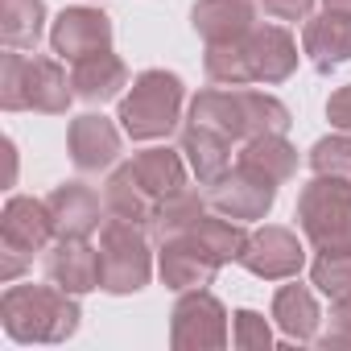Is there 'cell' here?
Returning <instances> with one entry per match:
<instances>
[{
  "label": "cell",
  "mask_w": 351,
  "mask_h": 351,
  "mask_svg": "<svg viewBox=\"0 0 351 351\" xmlns=\"http://www.w3.org/2000/svg\"><path fill=\"white\" fill-rule=\"evenodd\" d=\"M75 293L50 285H9L0 298V322L17 343H62L79 330Z\"/></svg>",
  "instance_id": "obj_1"
},
{
  "label": "cell",
  "mask_w": 351,
  "mask_h": 351,
  "mask_svg": "<svg viewBox=\"0 0 351 351\" xmlns=\"http://www.w3.org/2000/svg\"><path fill=\"white\" fill-rule=\"evenodd\" d=\"M75 99V87L58 58H25L21 50H9L0 58V108L5 112H46L62 116Z\"/></svg>",
  "instance_id": "obj_2"
},
{
  "label": "cell",
  "mask_w": 351,
  "mask_h": 351,
  "mask_svg": "<svg viewBox=\"0 0 351 351\" xmlns=\"http://www.w3.org/2000/svg\"><path fill=\"white\" fill-rule=\"evenodd\" d=\"M182 112V79L169 71H145L132 79V91L120 99V128L132 141L169 136Z\"/></svg>",
  "instance_id": "obj_3"
},
{
  "label": "cell",
  "mask_w": 351,
  "mask_h": 351,
  "mask_svg": "<svg viewBox=\"0 0 351 351\" xmlns=\"http://www.w3.org/2000/svg\"><path fill=\"white\" fill-rule=\"evenodd\" d=\"M298 223L314 252H351V182L314 173L298 195Z\"/></svg>",
  "instance_id": "obj_4"
},
{
  "label": "cell",
  "mask_w": 351,
  "mask_h": 351,
  "mask_svg": "<svg viewBox=\"0 0 351 351\" xmlns=\"http://www.w3.org/2000/svg\"><path fill=\"white\" fill-rule=\"evenodd\" d=\"M153 277V252L141 223L108 219L99 228V289L108 293H136Z\"/></svg>",
  "instance_id": "obj_5"
},
{
  "label": "cell",
  "mask_w": 351,
  "mask_h": 351,
  "mask_svg": "<svg viewBox=\"0 0 351 351\" xmlns=\"http://www.w3.org/2000/svg\"><path fill=\"white\" fill-rule=\"evenodd\" d=\"M169 343L178 351H219L228 347V310L215 293L191 289L169 314Z\"/></svg>",
  "instance_id": "obj_6"
},
{
  "label": "cell",
  "mask_w": 351,
  "mask_h": 351,
  "mask_svg": "<svg viewBox=\"0 0 351 351\" xmlns=\"http://www.w3.org/2000/svg\"><path fill=\"white\" fill-rule=\"evenodd\" d=\"M50 240H58L50 203L29 199V195H13L5 203V211H0V248L34 261L38 252L50 248Z\"/></svg>",
  "instance_id": "obj_7"
},
{
  "label": "cell",
  "mask_w": 351,
  "mask_h": 351,
  "mask_svg": "<svg viewBox=\"0 0 351 351\" xmlns=\"http://www.w3.org/2000/svg\"><path fill=\"white\" fill-rule=\"evenodd\" d=\"M211 207L228 219H265L277 203V182L265 178V173L248 169V165H236L228 169L219 182H211Z\"/></svg>",
  "instance_id": "obj_8"
},
{
  "label": "cell",
  "mask_w": 351,
  "mask_h": 351,
  "mask_svg": "<svg viewBox=\"0 0 351 351\" xmlns=\"http://www.w3.org/2000/svg\"><path fill=\"white\" fill-rule=\"evenodd\" d=\"M240 265H244L252 277H261V281H285V277H298V273H302L306 248H302V240H298L289 228L265 223L261 232L248 236V248H244Z\"/></svg>",
  "instance_id": "obj_9"
},
{
  "label": "cell",
  "mask_w": 351,
  "mask_h": 351,
  "mask_svg": "<svg viewBox=\"0 0 351 351\" xmlns=\"http://www.w3.org/2000/svg\"><path fill=\"white\" fill-rule=\"evenodd\" d=\"M157 273L165 281V289L173 293H191V289H207L219 273V261L211 252H203L191 236H169L161 240V256H157Z\"/></svg>",
  "instance_id": "obj_10"
},
{
  "label": "cell",
  "mask_w": 351,
  "mask_h": 351,
  "mask_svg": "<svg viewBox=\"0 0 351 351\" xmlns=\"http://www.w3.org/2000/svg\"><path fill=\"white\" fill-rule=\"evenodd\" d=\"M50 50L66 62L112 50V21L99 9H62L50 29Z\"/></svg>",
  "instance_id": "obj_11"
},
{
  "label": "cell",
  "mask_w": 351,
  "mask_h": 351,
  "mask_svg": "<svg viewBox=\"0 0 351 351\" xmlns=\"http://www.w3.org/2000/svg\"><path fill=\"white\" fill-rule=\"evenodd\" d=\"M66 149H71V161H75L83 173L108 169V165L120 157V128H116L108 116H95V112H87V116L71 120Z\"/></svg>",
  "instance_id": "obj_12"
},
{
  "label": "cell",
  "mask_w": 351,
  "mask_h": 351,
  "mask_svg": "<svg viewBox=\"0 0 351 351\" xmlns=\"http://www.w3.org/2000/svg\"><path fill=\"white\" fill-rule=\"evenodd\" d=\"M244 42H248V62H252V79L256 83L273 87V83H285L298 71V46H293L289 29L256 25Z\"/></svg>",
  "instance_id": "obj_13"
},
{
  "label": "cell",
  "mask_w": 351,
  "mask_h": 351,
  "mask_svg": "<svg viewBox=\"0 0 351 351\" xmlns=\"http://www.w3.org/2000/svg\"><path fill=\"white\" fill-rule=\"evenodd\" d=\"M46 277L75 298L99 289V248H91L87 240H58L46 256Z\"/></svg>",
  "instance_id": "obj_14"
},
{
  "label": "cell",
  "mask_w": 351,
  "mask_h": 351,
  "mask_svg": "<svg viewBox=\"0 0 351 351\" xmlns=\"http://www.w3.org/2000/svg\"><path fill=\"white\" fill-rule=\"evenodd\" d=\"M58 240H91L99 232V195L83 182H62L50 199Z\"/></svg>",
  "instance_id": "obj_15"
},
{
  "label": "cell",
  "mask_w": 351,
  "mask_h": 351,
  "mask_svg": "<svg viewBox=\"0 0 351 351\" xmlns=\"http://www.w3.org/2000/svg\"><path fill=\"white\" fill-rule=\"evenodd\" d=\"M302 50L310 54V62L318 71H335L343 62H351V13H318L306 21V34H302Z\"/></svg>",
  "instance_id": "obj_16"
},
{
  "label": "cell",
  "mask_w": 351,
  "mask_h": 351,
  "mask_svg": "<svg viewBox=\"0 0 351 351\" xmlns=\"http://www.w3.org/2000/svg\"><path fill=\"white\" fill-rule=\"evenodd\" d=\"M191 25L203 42H236L256 29V5L252 0H199Z\"/></svg>",
  "instance_id": "obj_17"
},
{
  "label": "cell",
  "mask_w": 351,
  "mask_h": 351,
  "mask_svg": "<svg viewBox=\"0 0 351 351\" xmlns=\"http://www.w3.org/2000/svg\"><path fill=\"white\" fill-rule=\"evenodd\" d=\"M104 207L112 219H128V223H141V228H153V215H157V199L149 195V186L136 178L132 161H124L120 169H112V178L104 186Z\"/></svg>",
  "instance_id": "obj_18"
},
{
  "label": "cell",
  "mask_w": 351,
  "mask_h": 351,
  "mask_svg": "<svg viewBox=\"0 0 351 351\" xmlns=\"http://www.w3.org/2000/svg\"><path fill=\"white\" fill-rule=\"evenodd\" d=\"M182 153H186L195 178H199L203 186L219 182L223 173L232 169V136H223V132H215V128H207V124H195V120H191V124L182 128Z\"/></svg>",
  "instance_id": "obj_19"
},
{
  "label": "cell",
  "mask_w": 351,
  "mask_h": 351,
  "mask_svg": "<svg viewBox=\"0 0 351 351\" xmlns=\"http://www.w3.org/2000/svg\"><path fill=\"white\" fill-rule=\"evenodd\" d=\"M71 87H75V95L87 99V104L116 99L120 87H128V66H124L112 50L87 54V58L75 62V71H71Z\"/></svg>",
  "instance_id": "obj_20"
},
{
  "label": "cell",
  "mask_w": 351,
  "mask_h": 351,
  "mask_svg": "<svg viewBox=\"0 0 351 351\" xmlns=\"http://www.w3.org/2000/svg\"><path fill=\"white\" fill-rule=\"evenodd\" d=\"M273 322L281 326V335L289 343H310L318 335V322H322L314 293L306 285H281L273 298Z\"/></svg>",
  "instance_id": "obj_21"
},
{
  "label": "cell",
  "mask_w": 351,
  "mask_h": 351,
  "mask_svg": "<svg viewBox=\"0 0 351 351\" xmlns=\"http://www.w3.org/2000/svg\"><path fill=\"white\" fill-rule=\"evenodd\" d=\"M240 165L265 173V178H273V182L281 186V182H289L293 173H298V149L285 141V132L252 136V141H244V149H240Z\"/></svg>",
  "instance_id": "obj_22"
},
{
  "label": "cell",
  "mask_w": 351,
  "mask_h": 351,
  "mask_svg": "<svg viewBox=\"0 0 351 351\" xmlns=\"http://www.w3.org/2000/svg\"><path fill=\"white\" fill-rule=\"evenodd\" d=\"M132 169H136V178L149 186L153 199H165L173 191H182L186 186V165H182V149L173 153V149H141L132 157Z\"/></svg>",
  "instance_id": "obj_23"
},
{
  "label": "cell",
  "mask_w": 351,
  "mask_h": 351,
  "mask_svg": "<svg viewBox=\"0 0 351 351\" xmlns=\"http://www.w3.org/2000/svg\"><path fill=\"white\" fill-rule=\"evenodd\" d=\"M46 21V0H0V42L9 50H34Z\"/></svg>",
  "instance_id": "obj_24"
},
{
  "label": "cell",
  "mask_w": 351,
  "mask_h": 351,
  "mask_svg": "<svg viewBox=\"0 0 351 351\" xmlns=\"http://www.w3.org/2000/svg\"><path fill=\"white\" fill-rule=\"evenodd\" d=\"M191 120L195 124H207V128H215V132H223L232 141H244V112H240L236 87L232 91H219V87L199 91L191 99Z\"/></svg>",
  "instance_id": "obj_25"
},
{
  "label": "cell",
  "mask_w": 351,
  "mask_h": 351,
  "mask_svg": "<svg viewBox=\"0 0 351 351\" xmlns=\"http://www.w3.org/2000/svg\"><path fill=\"white\" fill-rule=\"evenodd\" d=\"M203 252H211L219 265H232V261H240L244 256V248H248V232L240 228V223H232L228 215H199V223L186 232Z\"/></svg>",
  "instance_id": "obj_26"
},
{
  "label": "cell",
  "mask_w": 351,
  "mask_h": 351,
  "mask_svg": "<svg viewBox=\"0 0 351 351\" xmlns=\"http://www.w3.org/2000/svg\"><path fill=\"white\" fill-rule=\"evenodd\" d=\"M236 95H240V112H244V141L269 136V132H289L293 116H289V108L277 95L248 91V87H236Z\"/></svg>",
  "instance_id": "obj_27"
},
{
  "label": "cell",
  "mask_w": 351,
  "mask_h": 351,
  "mask_svg": "<svg viewBox=\"0 0 351 351\" xmlns=\"http://www.w3.org/2000/svg\"><path fill=\"white\" fill-rule=\"evenodd\" d=\"M207 79L219 87H248L252 79V62H248V42H207Z\"/></svg>",
  "instance_id": "obj_28"
},
{
  "label": "cell",
  "mask_w": 351,
  "mask_h": 351,
  "mask_svg": "<svg viewBox=\"0 0 351 351\" xmlns=\"http://www.w3.org/2000/svg\"><path fill=\"white\" fill-rule=\"evenodd\" d=\"M203 215V195L182 186V191H173L165 199H157V215H153V232L157 240H169V236H186Z\"/></svg>",
  "instance_id": "obj_29"
},
{
  "label": "cell",
  "mask_w": 351,
  "mask_h": 351,
  "mask_svg": "<svg viewBox=\"0 0 351 351\" xmlns=\"http://www.w3.org/2000/svg\"><path fill=\"white\" fill-rule=\"evenodd\" d=\"M310 281L330 302L351 298V252H318V261L310 269Z\"/></svg>",
  "instance_id": "obj_30"
},
{
  "label": "cell",
  "mask_w": 351,
  "mask_h": 351,
  "mask_svg": "<svg viewBox=\"0 0 351 351\" xmlns=\"http://www.w3.org/2000/svg\"><path fill=\"white\" fill-rule=\"evenodd\" d=\"M310 169L318 173V178H343V182H351V132L322 136L310 149Z\"/></svg>",
  "instance_id": "obj_31"
},
{
  "label": "cell",
  "mask_w": 351,
  "mask_h": 351,
  "mask_svg": "<svg viewBox=\"0 0 351 351\" xmlns=\"http://www.w3.org/2000/svg\"><path fill=\"white\" fill-rule=\"evenodd\" d=\"M232 343L244 351H269L273 347V330L265 322V314L256 310H236L232 314Z\"/></svg>",
  "instance_id": "obj_32"
},
{
  "label": "cell",
  "mask_w": 351,
  "mask_h": 351,
  "mask_svg": "<svg viewBox=\"0 0 351 351\" xmlns=\"http://www.w3.org/2000/svg\"><path fill=\"white\" fill-rule=\"evenodd\" d=\"M335 343H347V347H351V298L335 302V314H330V335H322V347H335Z\"/></svg>",
  "instance_id": "obj_33"
},
{
  "label": "cell",
  "mask_w": 351,
  "mask_h": 351,
  "mask_svg": "<svg viewBox=\"0 0 351 351\" xmlns=\"http://www.w3.org/2000/svg\"><path fill=\"white\" fill-rule=\"evenodd\" d=\"M265 13H273L277 21H306L310 9H314V0H261Z\"/></svg>",
  "instance_id": "obj_34"
},
{
  "label": "cell",
  "mask_w": 351,
  "mask_h": 351,
  "mask_svg": "<svg viewBox=\"0 0 351 351\" xmlns=\"http://www.w3.org/2000/svg\"><path fill=\"white\" fill-rule=\"evenodd\" d=\"M326 120H330L339 132H351V87H339V91L326 99Z\"/></svg>",
  "instance_id": "obj_35"
},
{
  "label": "cell",
  "mask_w": 351,
  "mask_h": 351,
  "mask_svg": "<svg viewBox=\"0 0 351 351\" xmlns=\"http://www.w3.org/2000/svg\"><path fill=\"white\" fill-rule=\"evenodd\" d=\"M326 9H335V13H351V0H322Z\"/></svg>",
  "instance_id": "obj_36"
}]
</instances>
